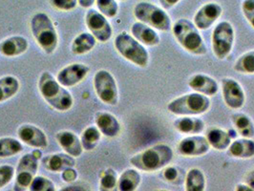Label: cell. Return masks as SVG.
I'll list each match as a JSON object with an SVG mask.
<instances>
[{"label":"cell","mask_w":254,"mask_h":191,"mask_svg":"<svg viewBox=\"0 0 254 191\" xmlns=\"http://www.w3.org/2000/svg\"><path fill=\"white\" fill-rule=\"evenodd\" d=\"M174 157L173 149L165 143H159L134 155L129 162L138 170L155 172L168 166Z\"/></svg>","instance_id":"cell-1"},{"label":"cell","mask_w":254,"mask_h":191,"mask_svg":"<svg viewBox=\"0 0 254 191\" xmlns=\"http://www.w3.org/2000/svg\"><path fill=\"white\" fill-rule=\"evenodd\" d=\"M38 90L42 98L58 111L65 112L72 108L74 99L71 93L56 79L50 72H43L38 79Z\"/></svg>","instance_id":"cell-2"},{"label":"cell","mask_w":254,"mask_h":191,"mask_svg":"<svg viewBox=\"0 0 254 191\" xmlns=\"http://www.w3.org/2000/svg\"><path fill=\"white\" fill-rule=\"evenodd\" d=\"M171 30L177 42L186 51L196 56H203L207 53L199 30L190 20L181 18L174 23Z\"/></svg>","instance_id":"cell-3"},{"label":"cell","mask_w":254,"mask_h":191,"mask_svg":"<svg viewBox=\"0 0 254 191\" xmlns=\"http://www.w3.org/2000/svg\"><path fill=\"white\" fill-rule=\"evenodd\" d=\"M31 31L39 47L46 54L51 55L56 51L59 44V36L47 13H36L32 17Z\"/></svg>","instance_id":"cell-4"},{"label":"cell","mask_w":254,"mask_h":191,"mask_svg":"<svg viewBox=\"0 0 254 191\" xmlns=\"http://www.w3.org/2000/svg\"><path fill=\"white\" fill-rule=\"evenodd\" d=\"M210 105L211 102L208 97L193 92L172 100L167 104V110L180 117L199 116L206 113Z\"/></svg>","instance_id":"cell-5"},{"label":"cell","mask_w":254,"mask_h":191,"mask_svg":"<svg viewBox=\"0 0 254 191\" xmlns=\"http://www.w3.org/2000/svg\"><path fill=\"white\" fill-rule=\"evenodd\" d=\"M118 53L131 64L144 68L149 63V54L145 47L127 32L119 34L114 41Z\"/></svg>","instance_id":"cell-6"},{"label":"cell","mask_w":254,"mask_h":191,"mask_svg":"<svg viewBox=\"0 0 254 191\" xmlns=\"http://www.w3.org/2000/svg\"><path fill=\"white\" fill-rule=\"evenodd\" d=\"M133 13L140 22L150 26L153 29L167 32L172 28L171 19L165 10L150 2H139L134 7Z\"/></svg>","instance_id":"cell-7"},{"label":"cell","mask_w":254,"mask_h":191,"mask_svg":"<svg viewBox=\"0 0 254 191\" xmlns=\"http://www.w3.org/2000/svg\"><path fill=\"white\" fill-rule=\"evenodd\" d=\"M235 33L229 21H221L213 30L211 44L212 51L218 60H225L233 49Z\"/></svg>","instance_id":"cell-8"},{"label":"cell","mask_w":254,"mask_h":191,"mask_svg":"<svg viewBox=\"0 0 254 191\" xmlns=\"http://www.w3.org/2000/svg\"><path fill=\"white\" fill-rule=\"evenodd\" d=\"M94 88L98 98L107 105L115 106L119 102V89L113 75L100 70L94 76Z\"/></svg>","instance_id":"cell-9"},{"label":"cell","mask_w":254,"mask_h":191,"mask_svg":"<svg viewBox=\"0 0 254 191\" xmlns=\"http://www.w3.org/2000/svg\"><path fill=\"white\" fill-rule=\"evenodd\" d=\"M38 169V159L33 154L28 153L20 158L15 170L14 191H26L33 180L36 178Z\"/></svg>","instance_id":"cell-10"},{"label":"cell","mask_w":254,"mask_h":191,"mask_svg":"<svg viewBox=\"0 0 254 191\" xmlns=\"http://www.w3.org/2000/svg\"><path fill=\"white\" fill-rule=\"evenodd\" d=\"M85 23L91 34L101 42H106L112 38L113 29L110 22L102 13L95 9H89L85 15Z\"/></svg>","instance_id":"cell-11"},{"label":"cell","mask_w":254,"mask_h":191,"mask_svg":"<svg viewBox=\"0 0 254 191\" xmlns=\"http://www.w3.org/2000/svg\"><path fill=\"white\" fill-rule=\"evenodd\" d=\"M223 100L226 105L233 110H239L245 105L246 95L241 84L231 77L221 80Z\"/></svg>","instance_id":"cell-12"},{"label":"cell","mask_w":254,"mask_h":191,"mask_svg":"<svg viewBox=\"0 0 254 191\" xmlns=\"http://www.w3.org/2000/svg\"><path fill=\"white\" fill-rule=\"evenodd\" d=\"M210 145L205 136L191 135L179 141L177 150L185 157H201L209 152Z\"/></svg>","instance_id":"cell-13"},{"label":"cell","mask_w":254,"mask_h":191,"mask_svg":"<svg viewBox=\"0 0 254 191\" xmlns=\"http://www.w3.org/2000/svg\"><path fill=\"white\" fill-rule=\"evenodd\" d=\"M90 67L86 64H70L58 73L57 79L64 87H73L81 82L88 75Z\"/></svg>","instance_id":"cell-14"},{"label":"cell","mask_w":254,"mask_h":191,"mask_svg":"<svg viewBox=\"0 0 254 191\" xmlns=\"http://www.w3.org/2000/svg\"><path fill=\"white\" fill-rule=\"evenodd\" d=\"M222 13L223 9L218 3H206L195 13L193 23L197 27L198 30H207L220 18Z\"/></svg>","instance_id":"cell-15"},{"label":"cell","mask_w":254,"mask_h":191,"mask_svg":"<svg viewBox=\"0 0 254 191\" xmlns=\"http://www.w3.org/2000/svg\"><path fill=\"white\" fill-rule=\"evenodd\" d=\"M19 140L27 145L35 148H45L48 145L46 134L38 127L33 125H22L17 129Z\"/></svg>","instance_id":"cell-16"},{"label":"cell","mask_w":254,"mask_h":191,"mask_svg":"<svg viewBox=\"0 0 254 191\" xmlns=\"http://www.w3.org/2000/svg\"><path fill=\"white\" fill-rule=\"evenodd\" d=\"M189 86L195 93H199L206 97H213L219 92V85L211 76L204 74H196L189 79Z\"/></svg>","instance_id":"cell-17"},{"label":"cell","mask_w":254,"mask_h":191,"mask_svg":"<svg viewBox=\"0 0 254 191\" xmlns=\"http://www.w3.org/2000/svg\"><path fill=\"white\" fill-rule=\"evenodd\" d=\"M95 123L102 135L108 138H115L120 135L122 127L114 115L108 112H98L95 115Z\"/></svg>","instance_id":"cell-18"},{"label":"cell","mask_w":254,"mask_h":191,"mask_svg":"<svg viewBox=\"0 0 254 191\" xmlns=\"http://www.w3.org/2000/svg\"><path fill=\"white\" fill-rule=\"evenodd\" d=\"M41 165L48 171L63 172L67 168L76 166V161L68 154L57 153L43 157L41 160Z\"/></svg>","instance_id":"cell-19"},{"label":"cell","mask_w":254,"mask_h":191,"mask_svg":"<svg viewBox=\"0 0 254 191\" xmlns=\"http://www.w3.org/2000/svg\"><path fill=\"white\" fill-rule=\"evenodd\" d=\"M56 139L64 151L73 158L80 157L83 152V147L80 139L71 131L64 130L58 132L56 135Z\"/></svg>","instance_id":"cell-20"},{"label":"cell","mask_w":254,"mask_h":191,"mask_svg":"<svg viewBox=\"0 0 254 191\" xmlns=\"http://www.w3.org/2000/svg\"><path fill=\"white\" fill-rule=\"evenodd\" d=\"M131 34L133 38L146 46H157L161 41L160 36L155 31V29L140 21H137L132 25Z\"/></svg>","instance_id":"cell-21"},{"label":"cell","mask_w":254,"mask_h":191,"mask_svg":"<svg viewBox=\"0 0 254 191\" xmlns=\"http://www.w3.org/2000/svg\"><path fill=\"white\" fill-rule=\"evenodd\" d=\"M173 127L181 134L198 135L204 130L205 125L202 119L195 116H184L173 122Z\"/></svg>","instance_id":"cell-22"},{"label":"cell","mask_w":254,"mask_h":191,"mask_svg":"<svg viewBox=\"0 0 254 191\" xmlns=\"http://www.w3.org/2000/svg\"><path fill=\"white\" fill-rule=\"evenodd\" d=\"M29 47L28 40L20 36H13L0 42V53L9 58L24 54Z\"/></svg>","instance_id":"cell-23"},{"label":"cell","mask_w":254,"mask_h":191,"mask_svg":"<svg viewBox=\"0 0 254 191\" xmlns=\"http://www.w3.org/2000/svg\"><path fill=\"white\" fill-rule=\"evenodd\" d=\"M205 138L208 141L211 148L218 151H223L228 149L231 143L232 138L229 135V131L222 128L210 127L205 134Z\"/></svg>","instance_id":"cell-24"},{"label":"cell","mask_w":254,"mask_h":191,"mask_svg":"<svg viewBox=\"0 0 254 191\" xmlns=\"http://www.w3.org/2000/svg\"><path fill=\"white\" fill-rule=\"evenodd\" d=\"M228 154L235 159H252L254 157V140L242 138L231 141Z\"/></svg>","instance_id":"cell-25"},{"label":"cell","mask_w":254,"mask_h":191,"mask_svg":"<svg viewBox=\"0 0 254 191\" xmlns=\"http://www.w3.org/2000/svg\"><path fill=\"white\" fill-rule=\"evenodd\" d=\"M231 122L236 132L243 138L252 139L254 137V123L248 115L235 113L231 116Z\"/></svg>","instance_id":"cell-26"},{"label":"cell","mask_w":254,"mask_h":191,"mask_svg":"<svg viewBox=\"0 0 254 191\" xmlns=\"http://www.w3.org/2000/svg\"><path fill=\"white\" fill-rule=\"evenodd\" d=\"M141 182V176L138 170L129 168L125 170L118 181L119 191H136Z\"/></svg>","instance_id":"cell-27"},{"label":"cell","mask_w":254,"mask_h":191,"mask_svg":"<svg viewBox=\"0 0 254 191\" xmlns=\"http://www.w3.org/2000/svg\"><path fill=\"white\" fill-rule=\"evenodd\" d=\"M186 191H205V176L203 171L199 168H191L185 179Z\"/></svg>","instance_id":"cell-28"},{"label":"cell","mask_w":254,"mask_h":191,"mask_svg":"<svg viewBox=\"0 0 254 191\" xmlns=\"http://www.w3.org/2000/svg\"><path fill=\"white\" fill-rule=\"evenodd\" d=\"M97 39L90 33H81L76 37L71 46L74 55H83L92 51L96 46Z\"/></svg>","instance_id":"cell-29"},{"label":"cell","mask_w":254,"mask_h":191,"mask_svg":"<svg viewBox=\"0 0 254 191\" xmlns=\"http://www.w3.org/2000/svg\"><path fill=\"white\" fill-rule=\"evenodd\" d=\"M19 80L13 76L0 77V103L6 102L15 96L19 90Z\"/></svg>","instance_id":"cell-30"},{"label":"cell","mask_w":254,"mask_h":191,"mask_svg":"<svg viewBox=\"0 0 254 191\" xmlns=\"http://www.w3.org/2000/svg\"><path fill=\"white\" fill-rule=\"evenodd\" d=\"M102 138V133L97 127H88L85 128L81 134L80 141L83 147V150L91 151L94 150Z\"/></svg>","instance_id":"cell-31"},{"label":"cell","mask_w":254,"mask_h":191,"mask_svg":"<svg viewBox=\"0 0 254 191\" xmlns=\"http://www.w3.org/2000/svg\"><path fill=\"white\" fill-rule=\"evenodd\" d=\"M22 151L23 145L19 140L10 137L0 139V158H10Z\"/></svg>","instance_id":"cell-32"},{"label":"cell","mask_w":254,"mask_h":191,"mask_svg":"<svg viewBox=\"0 0 254 191\" xmlns=\"http://www.w3.org/2000/svg\"><path fill=\"white\" fill-rule=\"evenodd\" d=\"M233 69H234V71L241 73V74L254 75V50L247 52V53L243 54L241 57H239L233 65Z\"/></svg>","instance_id":"cell-33"},{"label":"cell","mask_w":254,"mask_h":191,"mask_svg":"<svg viewBox=\"0 0 254 191\" xmlns=\"http://www.w3.org/2000/svg\"><path fill=\"white\" fill-rule=\"evenodd\" d=\"M118 181V174L114 169H105L101 175L100 191H119Z\"/></svg>","instance_id":"cell-34"},{"label":"cell","mask_w":254,"mask_h":191,"mask_svg":"<svg viewBox=\"0 0 254 191\" xmlns=\"http://www.w3.org/2000/svg\"><path fill=\"white\" fill-rule=\"evenodd\" d=\"M162 178L164 181L171 185H181L185 182L186 173L185 171L174 166H165L162 172Z\"/></svg>","instance_id":"cell-35"},{"label":"cell","mask_w":254,"mask_h":191,"mask_svg":"<svg viewBox=\"0 0 254 191\" xmlns=\"http://www.w3.org/2000/svg\"><path fill=\"white\" fill-rule=\"evenodd\" d=\"M97 7L105 17H115L119 12V5L116 0H96Z\"/></svg>","instance_id":"cell-36"},{"label":"cell","mask_w":254,"mask_h":191,"mask_svg":"<svg viewBox=\"0 0 254 191\" xmlns=\"http://www.w3.org/2000/svg\"><path fill=\"white\" fill-rule=\"evenodd\" d=\"M30 191H56L55 184L43 176H36L29 188Z\"/></svg>","instance_id":"cell-37"},{"label":"cell","mask_w":254,"mask_h":191,"mask_svg":"<svg viewBox=\"0 0 254 191\" xmlns=\"http://www.w3.org/2000/svg\"><path fill=\"white\" fill-rule=\"evenodd\" d=\"M14 168L9 165L0 166V189L6 187L13 180Z\"/></svg>","instance_id":"cell-38"},{"label":"cell","mask_w":254,"mask_h":191,"mask_svg":"<svg viewBox=\"0 0 254 191\" xmlns=\"http://www.w3.org/2000/svg\"><path fill=\"white\" fill-rule=\"evenodd\" d=\"M52 6L60 11H72L78 4L77 0H50Z\"/></svg>","instance_id":"cell-39"},{"label":"cell","mask_w":254,"mask_h":191,"mask_svg":"<svg viewBox=\"0 0 254 191\" xmlns=\"http://www.w3.org/2000/svg\"><path fill=\"white\" fill-rule=\"evenodd\" d=\"M242 11L249 23L254 28V0H244Z\"/></svg>","instance_id":"cell-40"},{"label":"cell","mask_w":254,"mask_h":191,"mask_svg":"<svg viewBox=\"0 0 254 191\" xmlns=\"http://www.w3.org/2000/svg\"><path fill=\"white\" fill-rule=\"evenodd\" d=\"M62 178H63L64 182H66V183L75 182L76 179H77V171L75 170L73 167L67 168V169H65L64 171H63Z\"/></svg>","instance_id":"cell-41"},{"label":"cell","mask_w":254,"mask_h":191,"mask_svg":"<svg viewBox=\"0 0 254 191\" xmlns=\"http://www.w3.org/2000/svg\"><path fill=\"white\" fill-rule=\"evenodd\" d=\"M180 1L181 0H160V3L164 9L168 10L173 8L175 5H177Z\"/></svg>","instance_id":"cell-42"},{"label":"cell","mask_w":254,"mask_h":191,"mask_svg":"<svg viewBox=\"0 0 254 191\" xmlns=\"http://www.w3.org/2000/svg\"><path fill=\"white\" fill-rule=\"evenodd\" d=\"M245 182H246V185H248L249 187L253 188L254 190V169L250 171L247 175H246V178H245Z\"/></svg>","instance_id":"cell-43"},{"label":"cell","mask_w":254,"mask_h":191,"mask_svg":"<svg viewBox=\"0 0 254 191\" xmlns=\"http://www.w3.org/2000/svg\"><path fill=\"white\" fill-rule=\"evenodd\" d=\"M77 2L80 7L88 9L93 6V4L96 2V0H77Z\"/></svg>","instance_id":"cell-44"},{"label":"cell","mask_w":254,"mask_h":191,"mask_svg":"<svg viewBox=\"0 0 254 191\" xmlns=\"http://www.w3.org/2000/svg\"><path fill=\"white\" fill-rule=\"evenodd\" d=\"M235 191H254V190L246 184H239L236 186Z\"/></svg>","instance_id":"cell-45"},{"label":"cell","mask_w":254,"mask_h":191,"mask_svg":"<svg viewBox=\"0 0 254 191\" xmlns=\"http://www.w3.org/2000/svg\"><path fill=\"white\" fill-rule=\"evenodd\" d=\"M60 191H74V187H68V188H64Z\"/></svg>","instance_id":"cell-46"},{"label":"cell","mask_w":254,"mask_h":191,"mask_svg":"<svg viewBox=\"0 0 254 191\" xmlns=\"http://www.w3.org/2000/svg\"><path fill=\"white\" fill-rule=\"evenodd\" d=\"M165 191V190H157V191Z\"/></svg>","instance_id":"cell-47"},{"label":"cell","mask_w":254,"mask_h":191,"mask_svg":"<svg viewBox=\"0 0 254 191\" xmlns=\"http://www.w3.org/2000/svg\"><path fill=\"white\" fill-rule=\"evenodd\" d=\"M121 1H125V0H121Z\"/></svg>","instance_id":"cell-48"},{"label":"cell","mask_w":254,"mask_h":191,"mask_svg":"<svg viewBox=\"0 0 254 191\" xmlns=\"http://www.w3.org/2000/svg\"></svg>","instance_id":"cell-49"}]
</instances>
